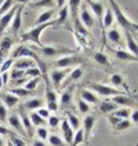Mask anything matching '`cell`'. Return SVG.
Instances as JSON below:
<instances>
[{
  "label": "cell",
  "mask_w": 138,
  "mask_h": 146,
  "mask_svg": "<svg viewBox=\"0 0 138 146\" xmlns=\"http://www.w3.org/2000/svg\"><path fill=\"white\" fill-rule=\"evenodd\" d=\"M111 10H112V13H113V17L117 19V22L119 25H122V28L124 29V32H135L138 29V25L137 22H134V21H131L130 18H127L126 14L122 11V8L117 6V3L113 1V0H111Z\"/></svg>",
  "instance_id": "obj_1"
},
{
  "label": "cell",
  "mask_w": 138,
  "mask_h": 146,
  "mask_svg": "<svg viewBox=\"0 0 138 146\" xmlns=\"http://www.w3.org/2000/svg\"><path fill=\"white\" fill-rule=\"evenodd\" d=\"M53 25H57V19L54 21H50L47 24H41V25H36L35 28H32L31 31H28V32H25L21 35V39L24 41H31V43H35V44H37L39 47H43V44H41L40 41V35L41 32L44 31V29H47L49 26H53Z\"/></svg>",
  "instance_id": "obj_2"
},
{
  "label": "cell",
  "mask_w": 138,
  "mask_h": 146,
  "mask_svg": "<svg viewBox=\"0 0 138 146\" xmlns=\"http://www.w3.org/2000/svg\"><path fill=\"white\" fill-rule=\"evenodd\" d=\"M90 90H93L94 92H97L101 97H109V95L116 97V95H122L123 94L120 90H116L113 87H108V86H104V84H98V83H91Z\"/></svg>",
  "instance_id": "obj_3"
},
{
  "label": "cell",
  "mask_w": 138,
  "mask_h": 146,
  "mask_svg": "<svg viewBox=\"0 0 138 146\" xmlns=\"http://www.w3.org/2000/svg\"><path fill=\"white\" fill-rule=\"evenodd\" d=\"M40 51L46 57H57L59 54H64V57H66V55L72 54L75 50L65 48V47H50V46H46V47H44V46H43Z\"/></svg>",
  "instance_id": "obj_4"
},
{
  "label": "cell",
  "mask_w": 138,
  "mask_h": 146,
  "mask_svg": "<svg viewBox=\"0 0 138 146\" xmlns=\"http://www.w3.org/2000/svg\"><path fill=\"white\" fill-rule=\"evenodd\" d=\"M80 62H83V58L79 57V55H73V57L66 55V57H62V58H59V59H57L55 61V66L59 68V69H68L69 66L80 64Z\"/></svg>",
  "instance_id": "obj_5"
},
{
  "label": "cell",
  "mask_w": 138,
  "mask_h": 146,
  "mask_svg": "<svg viewBox=\"0 0 138 146\" xmlns=\"http://www.w3.org/2000/svg\"><path fill=\"white\" fill-rule=\"evenodd\" d=\"M17 10H18V4H14V6L4 14V15L0 17V36H1V33L4 32V29L11 24V21H13V18H14V15H15Z\"/></svg>",
  "instance_id": "obj_6"
},
{
  "label": "cell",
  "mask_w": 138,
  "mask_h": 146,
  "mask_svg": "<svg viewBox=\"0 0 138 146\" xmlns=\"http://www.w3.org/2000/svg\"><path fill=\"white\" fill-rule=\"evenodd\" d=\"M24 6L25 3H19L18 4V10H17L15 15L13 18V25H11V32L17 35L18 31L21 29V25H22V11H24Z\"/></svg>",
  "instance_id": "obj_7"
},
{
  "label": "cell",
  "mask_w": 138,
  "mask_h": 146,
  "mask_svg": "<svg viewBox=\"0 0 138 146\" xmlns=\"http://www.w3.org/2000/svg\"><path fill=\"white\" fill-rule=\"evenodd\" d=\"M66 73H68V69H55L54 72L51 73V76H50V80H51L50 84H51V86H54L55 90L59 88L62 80L65 79Z\"/></svg>",
  "instance_id": "obj_8"
},
{
  "label": "cell",
  "mask_w": 138,
  "mask_h": 146,
  "mask_svg": "<svg viewBox=\"0 0 138 146\" xmlns=\"http://www.w3.org/2000/svg\"><path fill=\"white\" fill-rule=\"evenodd\" d=\"M21 124H22V127H24V131L25 134H26V137H29V138H32L33 137V125L31 120H29V116L25 113L24 110L21 109Z\"/></svg>",
  "instance_id": "obj_9"
},
{
  "label": "cell",
  "mask_w": 138,
  "mask_h": 146,
  "mask_svg": "<svg viewBox=\"0 0 138 146\" xmlns=\"http://www.w3.org/2000/svg\"><path fill=\"white\" fill-rule=\"evenodd\" d=\"M111 101H112L117 108H119V106H135V101H134L133 98L124 95V94H122V95H116V97H113Z\"/></svg>",
  "instance_id": "obj_10"
},
{
  "label": "cell",
  "mask_w": 138,
  "mask_h": 146,
  "mask_svg": "<svg viewBox=\"0 0 138 146\" xmlns=\"http://www.w3.org/2000/svg\"><path fill=\"white\" fill-rule=\"evenodd\" d=\"M94 123H95V117L94 116H86L84 117V121H83V132H84V138L89 139V137L91 135V131L94 127Z\"/></svg>",
  "instance_id": "obj_11"
},
{
  "label": "cell",
  "mask_w": 138,
  "mask_h": 146,
  "mask_svg": "<svg viewBox=\"0 0 138 146\" xmlns=\"http://www.w3.org/2000/svg\"><path fill=\"white\" fill-rule=\"evenodd\" d=\"M61 128H62V134H64V138H65V142L66 145H69L71 146V143H72V141H73V130L71 128V125H69V123L66 121V120H64L62 121V124H61Z\"/></svg>",
  "instance_id": "obj_12"
},
{
  "label": "cell",
  "mask_w": 138,
  "mask_h": 146,
  "mask_svg": "<svg viewBox=\"0 0 138 146\" xmlns=\"http://www.w3.org/2000/svg\"><path fill=\"white\" fill-rule=\"evenodd\" d=\"M80 22L83 24V26H87V28H91L94 25V18L93 15L89 13L87 7H81V11H80Z\"/></svg>",
  "instance_id": "obj_13"
},
{
  "label": "cell",
  "mask_w": 138,
  "mask_h": 146,
  "mask_svg": "<svg viewBox=\"0 0 138 146\" xmlns=\"http://www.w3.org/2000/svg\"><path fill=\"white\" fill-rule=\"evenodd\" d=\"M44 81H46V101L47 104H54L57 102V94H55V90H53L51 84H50L47 76L44 74Z\"/></svg>",
  "instance_id": "obj_14"
},
{
  "label": "cell",
  "mask_w": 138,
  "mask_h": 146,
  "mask_svg": "<svg viewBox=\"0 0 138 146\" xmlns=\"http://www.w3.org/2000/svg\"><path fill=\"white\" fill-rule=\"evenodd\" d=\"M33 66H35V62L31 58H19L14 62V69H19V70H26Z\"/></svg>",
  "instance_id": "obj_15"
},
{
  "label": "cell",
  "mask_w": 138,
  "mask_h": 146,
  "mask_svg": "<svg viewBox=\"0 0 138 146\" xmlns=\"http://www.w3.org/2000/svg\"><path fill=\"white\" fill-rule=\"evenodd\" d=\"M87 4H89L90 7H91V10L94 11L95 17L98 18V21L102 22V17H104V4L99 3V1H93V0H89Z\"/></svg>",
  "instance_id": "obj_16"
},
{
  "label": "cell",
  "mask_w": 138,
  "mask_h": 146,
  "mask_svg": "<svg viewBox=\"0 0 138 146\" xmlns=\"http://www.w3.org/2000/svg\"><path fill=\"white\" fill-rule=\"evenodd\" d=\"M8 124L13 127V128H15L17 132H19V134H22V137L26 135L24 131V127H22V124H21V119H19V116L18 114H11L10 117H8Z\"/></svg>",
  "instance_id": "obj_17"
},
{
  "label": "cell",
  "mask_w": 138,
  "mask_h": 146,
  "mask_svg": "<svg viewBox=\"0 0 138 146\" xmlns=\"http://www.w3.org/2000/svg\"><path fill=\"white\" fill-rule=\"evenodd\" d=\"M0 99L4 102L3 105L8 106V108L15 106L17 104H18V101H19V98L15 97V95H13V94H10V92H3V94H0Z\"/></svg>",
  "instance_id": "obj_18"
},
{
  "label": "cell",
  "mask_w": 138,
  "mask_h": 146,
  "mask_svg": "<svg viewBox=\"0 0 138 146\" xmlns=\"http://www.w3.org/2000/svg\"><path fill=\"white\" fill-rule=\"evenodd\" d=\"M54 14H55V7L50 8V10H46V11H44V13H41L40 15H39V18L36 19V25L47 24V22H50V21H53L51 18L54 17Z\"/></svg>",
  "instance_id": "obj_19"
},
{
  "label": "cell",
  "mask_w": 138,
  "mask_h": 146,
  "mask_svg": "<svg viewBox=\"0 0 138 146\" xmlns=\"http://www.w3.org/2000/svg\"><path fill=\"white\" fill-rule=\"evenodd\" d=\"M80 99H83L84 102H87L89 105H90V104H97V102H98L97 95H95L93 91H90V90H81Z\"/></svg>",
  "instance_id": "obj_20"
},
{
  "label": "cell",
  "mask_w": 138,
  "mask_h": 146,
  "mask_svg": "<svg viewBox=\"0 0 138 146\" xmlns=\"http://www.w3.org/2000/svg\"><path fill=\"white\" fill-rule=\"evenodd\" d=\"M115 55H116L117 59H120V61H134V62L137 61V57H135V55H133L129 51H124V50H122V48L115 50Z\"/></svg>",
  "instance_id": "obj_21"
},
{
  "label": "cell",
  "mask_w": 138,
  "mask_h": 146,
  "mask_svg": "<svg viewBox=\"0 0 138 146\" xmlns=\"http://www.w3.org/2000/svg\"><path fill=\"white\" fill-rule=\"evenodd\" d=\"M43 105H44V101L43 99H40V98H33V99H29L28 102H25L24 108L28 109V110H35V109H40Z\"/></svg>",
  "instance_id": "obj_22"
},
{
  "label": "cell",
  "mask_w": 138,
  "mask_h": 146,
  "mask_svg": "<svg viewBox=\"0 0 138 146\" xmlns=\"http://www.w3.org/2000/svg\"><path fill=\"white\" fill-rule=\"evenodd\" d=\"M116 109H117V106L115 105L112 101H104V102L99 104V110L102 113H113Z\"/></svg>",
  "instance_id": "obj_23"
},
{
  "label": "cell",
  "mask_w": 138,
  "mask_h": 146,
  "mask_svg": "<svg viewBox=\"0 0 138 146\" xmlns=\"http://www.w3.org/2000/svg\"><path fill=\"white\" fill-rule=\"evenodd\" d=\"M113 21H115L113 13H112L111 8H108L105 11V14H104V17H102V26H104V29H108L111 25L113 24Z\"/></svg>",
  "instance_id": "obj_24"
},
{
  "label": "cell",
  "mask_w": 138,
  "mask_h": 146,
  "mask_svg": "<svg viewBox=\"0 0 138 146\" xmlns=\"http://www.w3.org/2000/svg\"><path fill=\"white\" fill-rule=\"evenodd\" d=\"M126 33V39H127V47L130 50V54L133 55H135L137 57V52H138V47H137V43L135 40L133 39V36H131L130 32H124Z\"/></svg>",
  "instance_id": "obj_25"
},
{
  "label": "cell",
  "mask_w": 138,
  "mask_h": 146,
  "mask_svg": "<svg viewBox=\"0 0 138 146\" xmlns=\"http://www.w3.org/2000/svg\"><path fill=\"white\" fill-rule=\"evenodd\" d=\"M66 116H68V120H66V121L69 123V125H71V128H72V130H77V128H80V119H79L77 116H75V114L71 113V112H68Z\"/></svg>",
  "instance_id": "obj_26"
},
{
  "label": "cell",
  "mask_w": 138,
  "mask_h": 146,
  "mask_svg": "<svg viewBox=\"0 0 138 146\" xmlns=\"http://www.w3.org/2000/svg\"><path fill=\"white\" fill-rule=\"evenodd\" d=\"M68 17H69V7H68V4H65V6L61 8V10H58L57 25L64 24V22L66 21V18H68Z\"/></svg>",
  "instance_id": "obj_27"
},
{
  "label": "cell",
  "mask_w": 138,
  "mask_h": 146,
  "mask_svg": "<svg viewBox=\"0 0 138 146\" xmlns=\"http://www.w3.org/2000/svg\"><path fill=\"white\" fill-rule=\"evenodd\" d=\"M11 94L13 95H15V97H21V98H24V97H31V95H35V91H28V90H25V88H21V87H15V88H13L11 90Z\"/></svg>",
  "instance_id": "obj_28"
},
{
  "label": "cell",
  "mask_w": 138,
  "mask_h": 146,
  "mask_svg": "<svg viewBox=\"0 0 138 146\" xmlns=\"http://www.w3.org/2000/svg\"><path fill=\"white\" fill-rule=\"evenodd\" d=\"M83 142H86L84 132H83V128H79L77 132L73 135V141H72V143H71V146H77V145H80V143H83Z\"/></svg>",
  "instance_id": "obj_29"
},
{
  "label": "cell",
  "mask_w": 138,
  "mask_h": 146,
  "mask_svg": "<svg viewBox=\"0 0 138 146\" xmlns=\"http://www.w3.org/2000/svg\"><path fill=\"white\" fill-rule=\"evenodd\" d=\"M29 120H31V123H32V125H37V127H44V124H46L44 119H41L36 112H32V113H31Z\"/></svg>",
  "instance_id": "obj_30"
},
{
  "label": "cell",
  "mask_w": 138,
  "mask_h": 146,
  "mask_svg": "<svg viewBox=\"0 0 138 146\" xmlns=\"http://www.w3.org/2000/svg\"><path fill=\"white\" fill-rule=\"evenodd\" d=\"M31 6L35 7V8H37V7H51V8H54L55 1H53V0H39V1H32Z\"/></svg>",
  "instance_id": "obj_31"
},
{
  "label": "cell",
  "mask_w": 138,
  "mask_h": 146,
  "mask_svg": "<svg viewBox=\"0 0 138 146\" xmlns=\"http://www.w3.org/2000/svg\"><path fill=\"white\" fill-rule=\"evenodd\" d=\"M130 114H131V110H130V109H127V108H123V109H116L112 116L117 117V119H122V120H126V119H127Z\"/></svg>",
  "instance_id": "obj_32"
},
{
  "label": "cell",
  "mask_w": 138,
  "mask_h": 146,
  "mask_svg": "<svg viewBox=\"0 0 138 146\" xmlns=\"http://www.w3.org/2000/svg\"><path fill=\"white\" fill-rule=\"evenodd\" d=\"M108 39L112 41V43H116V44H119V43H120V40H122L120 32H119L117 29H111V31L108 32Z\"/></svg>",
  "instance_id": "obj_33"
},
{
  "label": "cell",
  "mask_w": 138,
  "mask_h": 146,
  "mask_svg": "<svg viewBox=\"0 0 138 146\" xmlns=\"http://www.w3.org/2000/svg\"><path fill=\"white\" fill-rule=\"evenodd\" d=\"M49 142L51 146H68L64 142V139H61L58 135H55V134H53V135H49Z\"/></svg>",
  "instance_id": "obj_34"
},
{
  "label": "cell",
  "mask_w": 138,
  "mask_h": 146,
  "mask_svg": "<svg viewBox=\"0 0 138 146\" xmlns=\"http://www.w3.org/2000/svg\"><path fill=\"white\" fill-rule=\"evenodd\" d=\"M130 127H131V121L129 120V119H126V120H120V121L115 125L113 128L116 131H126V130H129Z\"/></svg>",
  "instance_id": "obj_35"
},
{
  "label": "cell",
  "mask_w": 138,
  "mask_h": 146,
  "mask_svg": "<svg viewBox=\"0 0 138 146\" xmlns=\"http://www.w3.org/2000/svg\"><path fill=\"white\" fill-rule=\"evenodd\" d=\"M94 59H95V62H98L99 65H109V59L106 57L105 54H102V52H95L94 54Z\"/></svg>",
  "instance_id": "obj_36"
},
{
  "label": "cell",
  "mask_w": 138,
  "mask_h": 146,
  "mask_svg": "<svg viewBox=\"0 0 138 146\" xmlns=\"http://www.w3.org/2000/svg\"><path fill=\"white\" fill-rule=\"evenodd\" d=\"M71 98H72V87L71 88H68L61 95V106H66L69 102H71Z\"/></svg>",
  "instance_id": "obj_37"
},
{
  "label": "cell",
  "mask_w": 138,
  "mask_h": 146,
  "mask_svg": "<svg viewBox=\"0 0 138 146\" xmlns=\"http://www.w3.org/2000/svg\"><path fill=\"white\" fill-rule=\"evenodd\" d=\"M40 74H41V70H40V68H37V66H33V68H29V69L25 70V76H29L32 79L39 77Z\"/></svg>",
  "instance_id": "obj_38"
},
{
  "label": "cell",
  "mask_w": 138,
  "mask_h": 146,
  "mask_svg": "<svg viewBox=\"0 0 138 146\" xmlns=\"http://www.w3.org/2000/svg\"><path fill=\"white\" fill-rule=\"evenodd\" d=\"M111 84H113L116 87H119V86H124V80H123V76L122 74H119V73H115L111 76Z\"/></svg>",
  "instance_id": "obj_39"
},
{
  "label": "cell",
  "mask_w": 138,
  "mask_h": 146,
  "mask_svg": "<svg viewBox=\"0 0 138 146\" xmlns=\"http://www.w3.org/2000/svg\"><path fill=\"white\" fill-rule=\"evenodd\" d=\"M39 81H40V77H35V79H31L29 81H26V84H25V90H28V91H35V88L37 87V84H39Z\"/></svg>",
  "instance_id": "obj_40"
},
{
  "label": "cell",
  "mask_w": 138,
  "mask_h": 146,
  "mask_svg": "<svg viewBox=\"0 0 138 146\" xmlns=\"http://www.w3.org/2000/svg\"><path fill=\"white\" fill-rule=\"evenodd\" d=\"M10 77H11V80H13V81L19 80V79L25 77V70H19V69H13V70L10 72Z\"/></svg>",
  "instance_id": "obj_41"
},
{
  "label": "cell",
  "mask_w": 138,
  "mask_h": 146,
  "mask_svg": "<svg viewBox=\"0 0 138 146\" xmlns=\"http://www.w3.org/2000/svg\"><path fill=\"white\" fill-rule=\"evenodd\" d=\"M15 3L14 1H11V0H7V1H3V4H1V7H0V17L4 15L6 13H7L10 8L13 7Z\"/></svg>",
  "instance_id": "obj_42"
},
{
  "label": "cell",
  "mask_w": 138,
  "mask_h": 146,
  "mask_svg": "<svg viewBox=\"0 0 138 146\" xmlns=\"http://www.w3.org/2000/svg\"><path fill=\"white\" fill-rule=\"evenodd\" d=\"M81 76H83V70H81L80 68H76V69H73L72 72H71V77H69V81L79 80Z\"/></svg>",
  "instance_id": "obj_43"
},
{
  "label": "cell",
  "mask_w": 138,
  "mask_h": 146,
  "mask_svg": "<svg viewBox=\"0 0 138 146\" xmlns=\"http://www.w3.org/2000/svg\"><path fill=\"white\" fill-rule=\"evenodd\" d=\"M14 64V59H11V58H7L6 61H3V64H1V66H0V74L4 72H7L8 69H10V66Z\"/></svg>",
  "instance_id": "obj_44"
},
{
  "label": "cell",
  "mask_w": 138,
  "mask_h": 146,
  "mask_svg": "<svg viewBox=\"0 0 138 146\" xmlns=\"http://www.w3.org/2000/svg\"><path fill=\"white\" fill-rule=\"evenodd\" d=\"M77 106H79V109H80V112L81 113H87L90 110V105L87 104V102H84L83 99H77Z\"/></svg>",
  "instance_id": "obj_45"
},
{
  "label": "cell",
  "mask_w": 138,
  "mask_h": 146,
  "mask_svg": "<svg viewBox=\"0 0 138 146\" xmlns=\"http://www.w3.org/2000/svg\"><path fill=\"white\" fill-rule=\"evenodd\" d=\"M8 141H10L14 146H26L25 141H22L21 138H18V137H15V135H11V138L8 139Z\"/></svg>",
  "instance_id": "obj_46"
},
{
  "label": "cell",
  "mask_w": 138,
  "mask_h": 146,
  "mask_svg": "<svg viewBox=\"0 0 138 146\" xmlns=\"http://www.w3.org/2000/svg\"><path fill=\"white\" fill-rule=\"evenodd\" d=\"M0 121L1 123L7 121V109L1 104V101H0Z\"/></svg>",
  "instance_id": "obj_47"
},
{
  "label": "cell",
  "mask_w": 138,
  "mask_h": 146,
  "mask_svg": "<svg viewBox=\"0 0 138 146\" xmlns=\"http://www.w3.org/2000/svg\"><path fill=\"white\" fill-rule=\"evenodd\" d=\"M36 134H37V137L40 139H47L49 138V131L47 128H44V127H39L37 131H36Z\"/></svg>",
  "instance_id": "obj_48"
},
{
  "label": "cell",
  "mask_w": 138,
  "mask_h": 146,
  "mask_svg": "<svg viewBox=\"0 0 138 146\" xmlns=\"http://www.w3.org/2000/svg\"><path fill=\"white\" fill-rule=\"evenodd\" d=\"M36 113L39 114L41 119H49V117H50V110H49V109H44V108L37 109V112H36Z\"/></svg>",
  "instance_id": "obj_49"
},
{
  "label": "cell",
  "mask_w": 138,
  "mask_h": 146,
  "mask_svg": "<svg viewBox=\"0 0 138 146\" xmlns=\"http://www.w3.org/2000/svg\"><path fill=\"white\" fill-rule=\"evenodd\" d=\"M58 124H59V117L58 116H50L49 117V125L50 127H57Z\"/></svg>",
  "instance_id": "obj_50"
},
{
  "label": "cell",
  "mask_w": 138,
  "mask_h": 146,
  "mask_svg": "<svg viewBox=\"0 0 138 146\" xmlns=\"http://www.w3.org/2000/svg\"><path fill=\"white\" fill-rule=\"evenodd\" d=\"M0 135H14V134H13V131H10L8 128L0 125Z\"/></svg>",
  "instance_id": "obj_51"
},
{
  "label": "cell",
  "mask_w": 138,
  "mask_h": 146,
  "mask_svg": "<svg viewBox=\"0 0 138 146\" xmlns=\"http://www.w3.org/2000/svg\"><path fill=\"white\" fill-rule=\"evenodd\" d=\"M1 84H7V81L8 79H10V72H4V73H1Z\"/></svg>",
  "instance_id": "obj_52"
},
{
  "label": "cell",
  "mask_w": 138,
  "mask_h": 146,
  "mask_svg": "<svg viewBox=\"0 0 138 146\" xmlns=\"http://www.w3.org/2000/svg\"><path fill=\"white\" fill-rule=\"evenodd\" d=\"M108 119H109V123H111V124H112V125H116V124H117V123L120 121V120H122V119H117V117H115V116H112V114H111V116H109V117H108Z\"/></svg>",
  "instance_id": "obj_53"
},
{
  "label": "cell",
  "mask_w": 138,
  "mask_h": 146,
  "mask_svg": "<svg viewBox=\"0 0 138 146\" xmlns=\"http://www.w3.org/2000/svg\"><path fill=\"white\" fill-rule=\"evenodd\" d=\"M131 119H133V121L137 124V121H138V112H137V110H134V112H133V116H131Z\"/></svg>",
  "instance_id": "obj_54"
},
{
  "label": "cell",
  "mask_w": 138,
  "mask_h": 146,
  "mask_svg": "<svg viewBox=\"0 0 138 146\" xmlns=\"http://www.w3.org/2000/svg\"><path fill=\"white\" fill-rule=\"evenodd\" d=\"M65 4H66V3L64 1V0H58V1H55V6H57L59 10L62 8V6H65Z\"/></svg>",
  "instance_id": "obj_55"
},
{
  "label": "cell",
  "mask_w": 138,
  "mask_h": 146,
  "mask_svg": "<svg viewBox=\"0 0 138 146\" xmlns=\"http://www.w3.org/2000/svg\"><path fill=\"white\" fill-rule=\"evenodd\" d=\"M33 146H47L43 141H39V139H36L35 142H33Z\"/></svg>",
  "instance_id": "obj_56"
},
{
  "label": "cell",
  "mask_w": 138,
  "mask_h": 146,
  "mask_svg": "<svg viewBox=\"0 0 138 146\" xmlns=\"http://www.w3.org/2000/svg\"><path fill=\"white\" fill-rule=\"evenodd\" d=\"M25 81H26V79H25V77H22V79H19V80L14 81V86H19L21 83H25Z\"/></svg>",
  "instance_id": "obj_57"
},
{
  "label": "cell",
  "mask_w": 138,
  "mask_h": 146,
  "mask_svg": "<svg viewBox=\"0 0 138 146\" xmlns=\"http://www.w3.org/2000/svg\"><path fill=\"white\" fill-rule=\"evenodd\" d=\"M3 143H4V142H3V138H1V135H0V146H3Z\"/></svg>",
  "instance_id": "obj_58"
},
{
  "label": "cell",
  "mask_w": 138,
  "mask_h": 146,
  "mask_svg": "<svg viewBox=\"0 0 138 146\" xmlns=\"http://www.w3.org/2000/svg\"><path fill=\"white\" fill-rule=\"evenodd\" d=\"M7 146H14V145H13V143H11V142L8 141V142H7Z\"/></svg>",
  "instance_id": "obj_59"
},
{
  "label": "cell",
  "mask_w": 138,
  "mask_h": 146,
  "mask_svg": "<svg viewBox=\"0 0 138 146\" xmlns=\"http://www.w3.org/2000/svg\"><path fill=\"white\" fill-rule=\"evenodd\" d=\"M1 4H3V1H0V7H1Z\"/></svg>",
  "instance_id": "obj_60"
}]
</instances>
